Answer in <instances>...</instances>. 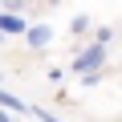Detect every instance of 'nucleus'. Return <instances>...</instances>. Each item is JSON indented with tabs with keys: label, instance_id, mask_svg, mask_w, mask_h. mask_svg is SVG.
<instances>
[{
	"label": "nucleus",
	"instance_id": "nucleus-1",
	"mask_svg": "<svg viewBox=\"0 0 122 122\" xmlns=\"http://www.w3.org/2000/svg\"><path fill=\"white\" fill-rule=\"evenodd\" d=\"M73 73H81V77H90V73H102L106 69V45H86L77 57H73V65H69Z\"/></svg>",
	"mask_w": 122,
	"mask_h": 122
},
{
	"label": "nucleus",
	"instance_id": "nucleus-2",
	"mask_svg": "<svg viewBox=\"0 0 122 122\" xmlns=\"http://www.w3.org/2000/svg\"><path fill=\"white\" fill-rule=\"evenodd\" d=\"M29 20L20 12H0V37H25Z\"/></svg>",
	"mask_w": 122,
	"mask_h": 122
},
{
	"label": "nucleus",
	"instance_id": "nucleus-3",
	"mask_svg": "<svg viewBox=\"0 0 122 122\" xmlns=\"http://www.w3.org/2000/svg\"><path fill=\"white\" fill-rule=\"evenodd\" d=\"M49 41H53V29H49V25H29V29H25V45H29V49H45Z\"/></svg>",
	"mask_w": 122,
	"mask_h": 122
},
{
	"label": "nucleus",
	"instance_id": "nucleus-4",
	"mask_svg": "<svg viewBox=\"0 0 122 122\" xmlns=\"http://www.w3.org/2000/svg\"><path fill=\"white\" fill-rule=\"evenodd\" d=\"M0 110H8V114H29V102H20V98L8 94V90H0Z\"/></svg>",
	"mask_w": 122,
	"mask_h": 122
},
{
	"label": "nucleus",
	"instance_id": "nucleus-5",
	"mask_svg": "<svg viewBox=\"0 0 122 122\" xmlns=\"http://www.w3.org/2000/svg\"><path fill=\"white\" fill-rule=\"evenodd\" d=\"M29 114H33V118H41V122H61V118H57L53 110H45V106H29Z\"/></svg>",
	"mask_w": 122,
	"mask_h": 122
},
{
	"label": "nucleus",
	"instance_id": "nucleus-6",
	"mask_svg": "<svg viewBox=\"0 0 122 122\" xmlns=\"http://www.w3.org/2000/svg\"><path fill=\"white\" fill-rule=\"evenodd\" d=\"M110 37H114V29H98V33H94V45H106V49H110Z\"/></svg>",
	"mask_w": 122,
	"mask_h": 122
},
{
	"label": "nucleus",
	"instance_id": "nucleus-7",
	"mask_svg": "<svg viewBox=\"0 0 122 122\" xmlns=\"http://www.w3.org/2000/svg\"><path fill=\"white\" fill-rule=\"evenodd\" d=\"M69 29H73V33H90V16H73Z\"/></svg>",
	"mask_w": 122,
	"mask_h": 122
},
{
	"label": "nucleus",
	"instance_id": "nucleus-8",
	"mask_svg": "<svg viewBox=\"0 0 122 122\" xmlns=\"http://www.w3.org/2000/svg\"><path fill=\"white\" fill-rule=\"evenodd\" d=\"M0 41H4V37H0Z\"/></svg>",
	"mask_w": 122,
	"mask_h": 122
}]
</instances>
